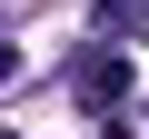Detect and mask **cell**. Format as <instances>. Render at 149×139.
Returning a JSON list of instances; mask_svg holds the SVG:
<instances>
[{
    "label": "cell",
    "instance_id": "obj_1",
    "mask_svg": "<svg viewBox=\"0 0 149 139\" xmlns=\"http://www.w3.org/2000/svg\"><path fill=\"white\" fill-rule=\"evenodd\" d=\"M70 80H80V99H90V109H109V99H119V80H129V70H119L109 50H90L80 70H70Z\"/></svg>",
    "mask_w": 149,
    "mask_h": 139
},
{
    "label": "cell",
    "instance_id": "obj_2",
    "mask_svg": "<svg viewBox=\"0 0 149 139\" xmlns=\"http://www.w3.org/2000/svg\"><path fill=\"white\" fill-rule=\"evenodd\" d=\"M149 20V0H109V30H139Z\"/></svg>",
    "mask_w": 149,
    "mask_h": 139
},
{
    "label": "cell",
    "instance_id": "obj_3",
    "mask_svg": "<svg viewBox=\"0 0 149 139\" xmlns=\"http://www.w3.org/2000/svg\"><path fill=\"white\" fill-rule=\"evenodd\" d=\"M10 80H20V50H10V40H0V90H10Z\"/></svg>",
    "mask_w": 149,
    "mask_h": 139
}]
</instances>
